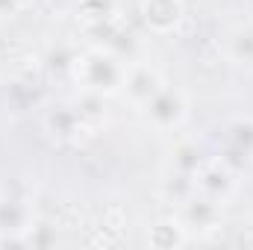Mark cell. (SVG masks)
Segmentation results:
<instances>
[{"label": "cell", "instance_id": "obj_1", "mask_svg": "<svg viewBox=\"0 0 253 250\" xmlns=\"http://www.w3.org/2000/svg\"><path fill=\"white\" fill-rule=\"evenodd\" d=\"M77 77L85 83V88L100 91V94H112V91H118V85H124L126 71L115 56L94 50V53L83 56V62L77 65Z\"/></svg>", "mask_w": 253, "mask_h": 250}, {"label": "cell", "instance_id": "obj_2", "mask_svg": "<svg viewBox=\"0 0 253 250\" xmlns=\"http://www.w3.org/2000/svg\"><path fill=\"white\" fill-rule=\"evenodd\" d=\"M30 230H33L30 200L12 191H3L0 194V245H27Z\"/></svg>", "mask_w": 253, "mask_h": 250}, {"label": "cell", "instance_id": "obj_3", "mask_svg": "<svg viewBox=\"0 0 253 250\" xmlns=\"http://www.w3.org/2000/svg\"><path fill=\"white\" fill-rule=\"evenodd\" d=\"M141 106H144L147 124H153L156 129H177L189 115V103H186L183 91L180 88H165V85L150 100H144Z\"/></svg>", "mask_w": 253, "mask_h": 250}, {"label": "cell", "instance_id": "obj_4", "mask_svg": "<svg viewBox=\"0 0 253 250\" xmlns=\"http://www.w3.org/2000/svg\"><path fill=\"white\" fill-rule=\"evenodd\" d=\"M221 162H227L236 174L242 168L253 165V115L233 118L224 126V156Z\"/></svg>", "mask_w": 253, "mask_h": 250}, {"label": "cell", "instance_id": "obj_5", "mask_svg": "<svg viewBox=\"0 0 253 250\" xmlns=\"http://www.w3.org/2000/svg\"><path fill=\"white\" fill-rule=\"evenodd\" d=\"M236 177L239 174L221 159L218 162H200V168L194 174V188H197V194H203L215 203H227L236 194V186H239Z\"/></svg>", "mask_w": 253, "mask_h": 250}, {"label": "cell", "instance_id": "obj_6", "mask_svg": "<svg viewBox=\"0 0 253 250\" xmlns=\"http://www.w3.org/2000/svg\"><path fill=\"white\" fill-rule=\"evenodd\" d=\"M180 18H183V3L180 0H144V21L153 30L165 33V30L177 27Z\"/></svg>", "mask_w": 253, "mask_h": 250}, {"label": "cell", "instance_id": "obj_7", "mask_svg": "<svg viewBox=\"0 0 253 250\" xmlns=\"http://www.w3.org/2000/svg\"><path fill=\"white\" fill-rule=\"evenodd\" d=\"M124 85L129 88V94H132L138 103L150 100V97L162 88V83H159L156 71H150V68H135V71H129V74H126V80H124Z\"/></svg>", "mask_w": 253, "mask_h": 250}, {"label": "cell", "instance_id": "obj_8", "mask_svg": "<svg viewBox=\"0 0 253 250\" xmlns=\"http://www.w3.org/2000/svg\"><path fill=\"white\" fill-rule=\"evenodd\" d=\"M44 126L50 129V135L74 138V135H77V129H80V121H77V115H74L68 106H56V109H50V112H47Z\"/></svg>", "mask_w": 253, "mask_h": 250}]
</instances>
